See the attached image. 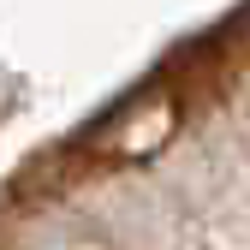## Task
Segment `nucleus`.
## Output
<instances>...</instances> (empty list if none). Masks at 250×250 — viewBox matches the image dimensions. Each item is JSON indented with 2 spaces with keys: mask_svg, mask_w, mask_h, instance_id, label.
Listing matches in <instances>:
<instances>
[]
</instances>
